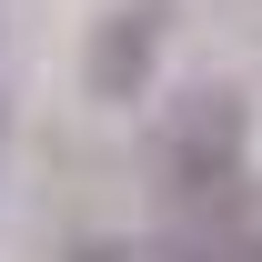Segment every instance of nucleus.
I'll return each instance as SVG.
<instances>
[{"mask_svg": "<svg viewBox=\"0 0 262 262\" xmlns=\"http://www.w3.org/2000/svg\"><path fill=\"white\" fill-rule=\"evenodd\" d=\"M151 262H262L252 222H182L171 242H151Z\"/></svg>", "mask_w": 262, "mask_h": 262, "instance_id": "nucleus-3", "label": "nucleus"}, {"mask_svg": "<svg viewBox=\"0 0 262 262\" xmlns=\"http://www.w3.org/2000/svg\"><path fill=\"white\" fill-rule=\"evenodd\" d=\"M162 10H171V0H121V10L91 31V91H101V101H141V91H151Z\"/></svg>", "mask_w": 262, "mask_h": 262, "instance_id": "nucleus-2", "label": "nucleus"}, {"mask_svg": "<svg viewBox=\"0 0 262 262\" xmlns=\"http://www.w3.org/2000/svg\"><path fill=\"white\" fill-rule=\"evenodd\" d=\"M242 151H252V121L232 91H182L151 131V162H162V192L192 212V222H232V192H242Z\"/></svg>", "mask_w": 262, "mask_h": 262, "instance_id": "nucleus-1", "label": "nucleus"}, {"mask_svg": "<svg viewBox=\"0 0 262 262\" xmlns=\"http://www.w3.org/2000/svg\"><path fill=\"white\" fill-rule=\"evenodd\" d=\"M71 262H131V252H121V242H81Z\"/></svg>", "mask_w": 262, "mask_h": 262, "instance_id": "nucleus-4", "label": "nucleus"}]
</instances>
